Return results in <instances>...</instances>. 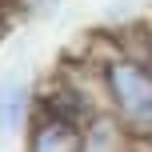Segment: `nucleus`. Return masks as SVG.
I'll return each instance as SVG.
<instances>
[{"label": "nucleus", "instance_id": "obj_1", "mask_svg": "<svg viewBox=\"0 0 152 152\" xmlns=\"http://www.w3.org/2000/svg\"><path fill=\"white\" fill-rule=\"evenodd\" d=\"M104 108L132 132L136 144H152V60L140 52H112L96 64Z\"/></svg>", "mask_w": 152, "mask_h": 152}, {"label": "nucleus", "instance_id": "obj_2", "mask_svg": "<svg viewBox=\"0 0 152 152\" xmlns=\"http://www.w3.org/2000/svg\"><path fill=\"white\" fill-rule=\"evenodd\" d=\"M36 116V84L24 64L0 72V140H24Z\"/></svg>", "mask_w": 152, "mask_h": 152}, {"label": "nucleus", "instance_id": "obj_3", "mask_svg": "<svg viewBox=\"0 0 152 152\" xmlns=\"http://www.w3.org/2000/svg\"><path fill=\"white\" fill-rule=\"evenodd\" d=\"M36 112L40 116H56V120H68V124H88L92 116L100 112V104L88 96L84 84L68 80V76H56L52 84L36 88Z\"/></svg>", "mask_w": 152, "mask_h": 152}, {"label": "nucleus", "instance_id": "obj_4", "mask_svg": "<svg viewBox=\"0 0 152 152\" xmlns=\"http://www.w3.org/2000/svg\"><path fill=\"white\" fill-rule=\"evenodd\" d=\"M84 144V128L56 116H32L28 132H24V152H80Z\"/></svg>", "mask_w": 152, "mask_h": 152}, {"label": "nucleus", "instance_id": "obj_5", "mask_svg": "<svg viewBox=\"0 0 152 152\" xmlns=\"http://www.w3.org/2000/svg\"><path fill=\"white\" fill-rule=\"evenodd\" d=\"M136 148L140 144L132 140V132L124 128L104 104H100V112L84 124V144H80V152H136Z\"/></svg>", "mask_w": 152, "mask_h": 152}]
</instances>
